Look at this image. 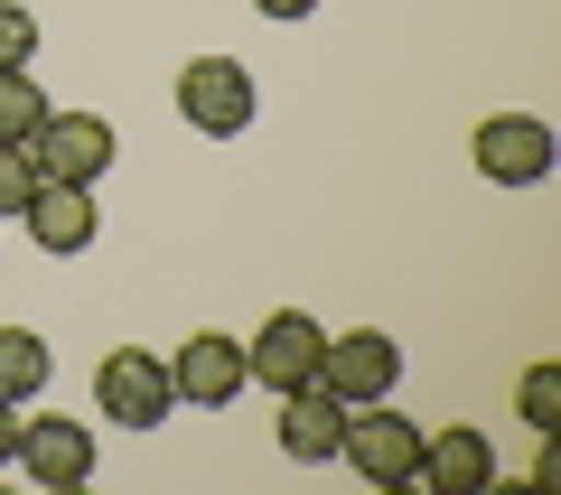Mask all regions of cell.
<instances>
[{
    "instance_id": "cell-1",
    "label": "cell",
    "mask_w": 561,
    "mask_h": 495,
    "mask_svg": "<svg viewBox=\"0 0 561 495\" xmlns=\"http://www.w3.org/2000/svg\"><path fill=\"white\" fill-rule=\"evenodd\" d=\"M94 402L113 430H160L179 412V383H169V356H140V346H113L94 365Z\"/></svg>"
},
{
    "instance_id": "cell-2",
    "label": "cell",
    "mask_w": 561,
    "mask_h": 495,
    "mask_svg": "<svg viewBox=\"0 0 561 495\" xmlns=\"http://www.w3.org/2000/svg\"><path fill=\"white\" fill-rule=\"evenodd\" d=\"M337 458L365 476V486H412V468H421V430H412V412H393V393H383V402H356V412H346Z\"/></svg>"
},
{
    "instance_id": "cell-3",
    "label": "cell",
    "mask_w": 561,
    "mask_h": 495,
    "mask_svg": "<svg viewBox=\"0 0 561 495\" xmlns=\"http://www.w3.org/2000/svg\"><path fill=\"white\" fill-rule=\"evenodd\" d=\"M253 113H262V94H253V76L234 57H187L179 66V122L187 131L234 140V131H253Z\"/></svg>"
},
{
    "instance_id": "cell-4",
    "label": "cell",
    "mask_w": 561,
    "mask_h": 495,
    "mask_svg": "<svg viewBox=\"0 0 561 495\" xmlns=\"http://www.w3.org/2000/svg\"><path fill=\"white\" fill-rule=\"evenodd\" d=\"M319 356H328V327L309 309H272V318H262V337H243V375H253L262 393H300V383H319Z\"/></svg>"
},
{
    "instance_id": "cell-5",
    "label": "cell",
    "mask_w": 561,
    "mask_h": 495,
    "mask_svg": "<svg viewBox=\"0 0 561 495\" xmlns=\"http://www.w3.org/2000/svg\"><path fill=\"white\" fill-rule=\"evenodd\" d=\"M113 122L103 113H47L38 131H28V159H38V179H66V187H94L113 179Z\"/></svg>"
},
{
    "instance_id": "cell-6",
    "label": "cell",
    "mask_w": 561,
    "mask_h": 495,
    "mask_svg": "<svg viewBox=\"0 0 561 495\" xmlns=\"http://www.w3.org/2000/svg\"><path fill=\"white\" fill-rule=\"evenodd\" d=\"M468 159H478V179H496V187H542L561 150H552V122H534V113H486L478 140H468Z\"/></svg>"
},
{
    "instance_id": "cell-7",
    "label": "cell",
    "mask_w": 561,
    "mask_h": 495,
    "mask_svg": "<svg viewBox=\"0 0 561 495\" xmlns=\"http://www.w3.org/2000/svg\"><path fill=\"white\" fill-rule=\"evenodd\" d=\"M10 468H20L38 495H76L84 476H94V430L38 412V421H20V458H10Z\"/></svg>"
},
{
    "instance_id": "cell-8",
    "label": "cell",
    "mask_w": 561,
    "mask_h": 495,
    "mask_svg": "<svg viewBox=\"0 0 561 495\" xmlns=\"http://www.w3.org/2000/svg\"><path fill=\"white\" fill-rule=\"evenodd\" d=\"M319 383L356 412V402H383L402 383V346L383 337V327H346V337H328V356H319Z\"/></svg>"
},
{
    "instance_id": "cell-9",
    "label": "cell",
    "mask_w": 561,
    "mask_h": 495,
    "mask_svg": "<svg viewBox=\"0 0 561 495\" xmlns=\"http://www.w3.org/2000/svg\"><path fill=\"white\" fill-rule=\"evenodd\" d=\"M169 383H179V402H197V412H225V402L243 393V337H225V327H197V337L169 356Z\"/></svg>"
},
{
    "instance_id": "cell-10",
    "label": "cell",
    "mask_w": 561,
    "mask_h": 495,
    "mask_svg": "<svg viewBox=\"0 0 561 495\" xmlns=\"http://www.w3.org/2000/svg\"><path fill=\"white\" fill-rule=\"evenodd\" d=\"M412 486L431 495H478L496 486V449H486V430H468V421H449V430H421V468Z\"/></svg>"
},
{
    "instance_id": "cell-11",
    "label": "cell",
    "mask_w": 561,
    "mask_h": 495,
    "mask_svg": "<svg viewBox=\"0 0 561 495\" xmlns=\"http://www.w3.org/2000/svg\"><path fill=\"white\" fill-rule=\"evenodd\" d=\"M20 225H28V243H38V253H84V243L103 234L94 187H66V179H38V197L20 206Z\"/></svg>"
},
{
    "instance_id": "cell-12",
    "label": "cell",
    "mask_w": 561,
    "mask_h": 495,
    "mask_svg": "<svg viewBox=\"0 0 561 495\" xmlns=\"http://www.w3.org/2000/svg\"><path fill=\"white\" fill-rule=\"evenodd\" d=\"M346 439V402L328 383H300V393H280V458H300V468H328Z\"/></svg>"
},
{
    "instance_id": "cell-13",
    "label": "cell",
    "mask_w": 561,
    "mask_h": 495,
    "mask_svg": "<svg viewBox=\"0 0 561 495\" xmlns=\"http://www.w3.org/2000/svg\"><path fill=\"white\" fill-rule=\"evenodd\" d=\"M47 375H57V356L38 327H0V402H38Z\"/></svg>"
},
{
    "instance_id": "cell-14",
    "label": "cell",
    "mask_w": 561,
    "mask_h": 495,
    "mask_svg": "<svg viewBox=\"0 0 561 495\" xmlns=\"http://www.w3.org/2000/svg\"><path fill=\"white\" fill-rule=\"evenodd\" d=\"M47 113H57V103L38 94V76H28V66H10V76H0V140H20V150H28V131H38Z\"/></svg>"
},
{
    "instance_id": "cell-15",
    "label": "cell",
    "mask_w": 561,
    "mask_h": 495,
    "mask_svg": "<svg viewBox=\"0 0 561 495\" xmlns=\"http://www.w3.org/2000/svg\"><path fill=\"white\" fill-rule=\"evenodd\" d=\"M515 412L534 421V439H542V430H561V365H524V383H515Z\"/></svg>"
},
{
    "instance_id": "cell-16",
    "label": "cell",
    "mask_w": 561,
    "mask_h": 495,
    "mask_svg": "<svg viewBox=\"0 0 561 495\" xmlns=\"http://www.w3.org/2000/svg\"><path fill=\"white\" fill-rule=\"evenodd\" d=\"M28 197H38V159H28L20 140H0V216H20Z\"/></svg>"
},
{
    "instance_id": "cell-17",
    "label": "cell",
    "mask_w": 561,
    "mask_h": 495,
    "mask_svg": "<svg viewBox=\"0 0 561 495\" xmlns=\"http://www.w3.org/2000/svg\"><path fill=\"white\" fill-rule=\"evenodd\" d=\"M28 57H38V10L0 0V76H10V66H28Z\"/></svg>"
},
{
    "instance_id": "cell-18",
    "label": "cell",
    "mask_w": 561,
    "mask_h": 495,
    "mask_svg": "<svg viewBox=\"0 0 561 495\" xmlns=\"http://www.w3.org/2000/svg\"><path fill=\"white\" fill-rule=\"evenodd\" d=\"M20 458V402H0V468Z\"/></svg>"
},
{
    "instance_id": "cell-19",
    "label": "cell",
    "mask_w": 561,
    "mask_h": 495,
    "mask_svg": "<svg viewBox=\"0 0 561 495\" xmlns=\"http://www.w3.org/2000/svg\"><path fill=\"white\" fill-rule=\"evenodd\" d=\"M262 20H309V10H319V0H253Z\"/></svg>"
}]
</instances>
